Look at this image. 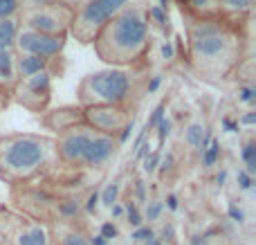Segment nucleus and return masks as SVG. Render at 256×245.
Segmentation results:
<instances>
[{
    "label": "nucleus",
    "instance_id": "1",
    "mask_svg": "<svg viewBox=\"0 0 256 245\" xmlns=\"http://www.w3.org/2000/svg\"><path fill=\"white\" fill-rule=\"evenodd\" d=\"M186 36L191 66L198 74L207 79H227L240 63L243 36L227 16L189 20Z\"/></svg>",
    "mask_w": 256,
    "mask_h": 245
},
{
    "label": "nucleus",
    "instance_id": "2",
    "mask_svg": "<svg viewBox=\"0 0 256 245\" xmlns=\"http://www.w3.org/2000/svg\"><path fill=\"white\" fill-rule=\"evenodd\" d=\"M92 45L97 56L110 68L124 70L137 66L150 48V20L146 9L128 4L106 22Z\"/></svg>",
    "mask_w": 256,
    "mask_h": 245
},
{
    "label": "nucleus",
    "instance_id": "3",
    "mask_svg": "<svg viewBox=\"0 0 256 245\" xmlns=\"http://www.w3.org/2000/svg\"><path fill=\"white\" fill-rule=\"evenodd\" d=\"M56 153L52 138L34 133H12L0 138V176L20 182L36 176Z\"/></svg>",
    "mask_w": 256,
    "mask_h": 245
},
{
    "label": "nucleus",
    "instance_id": "4",
    "mask_svg": "<svg viewBox=\"0 0 256 245\" xmlns=\"http://www.w3.org/2000/svg\"><path fill=\"white\" fill-rule=\"evenodd\" d=\"M135 94V76L128 70L108 68L86 74L76 86V102L86 106H128Z\"/></svg>",
    "mask_w": 256,
    "mask_h": 245
},
{
    "label": "nucleus",
    "instance_id": "5",
    "mask_svg": "<svg viewBox=\"0 0 256 245\" xmlns=\"http://www.w3.org/2000/svg\"><path fill=\"white\" fill-rule=\"evenodd\" d=\"M74 18V7L66 0L58 2H45V4H32L22 12L18 20L25 30L38 32L48 36H70V25Z\"/></svg>",
    "mask_w": 256,
    "mask_h": 245
},
{
    "label": "nucleus",
    "instance_id": "6",
    "mask_svg": "<svg viewBox=\"0 0 256 245\" xmlns=\"http://www.w3.org/2000/svg\"><path fill=\"white\" fill-rule=\"evenodd\" d=\"M115 16L112 9L104 0H88L74 7V18L70 25V34L79 43H92L97 34L106 27V22Z\"/></svg>",
    "mask_w": 256,
    "mask_h": 245
},
{
    "label": "nucleus",
    "instance_id": "7",
    "mask_svg": "<svg viewBox=\"0 0 256 245\" xmlns=\"http://www.w3.org/2000/svg\"><path fill=\"white\" fill-rule=\"evenodd\" d=\"M81 110H84V124L88 128L112 138H117V133L132 120L124 106H86Z\"/></svg>",
    "mask_w": 256,
    "mask_h": 245
},
{
    "label": "nucleus",
    "instance_id": "8",
    "mask_svg": "<svg viewBox=\"0 0 256 245\" xmlns=\"http://www.w3.org/2000/svg\"><path fill=\"white\" fill-rule=\"evenodd\" d=\"M12 94H16V102L30 108V110H45V106L50 104V97H52V72L45 70L30 76V79L18 81Z\"/></svg>",
    "mask_w": 256,
    "mask_h": 245
},
{
    "label": "nucleus",
    "instance_id": "9",
    "mask_svg": "<svg viewBox=\"0 0 256 245\" xmlns=\"http://www.w3.org/2000/svg\"><path fill=\"white\" fill-rule=\"evenodd\" d=\"M68 43V36H48V34H38L20 27L16 36L14 50L18 54H34V56H43V58H56L63 54Z\"/></svg>",
    "mask_w": 256,
    "mask_h": 245
},
{
    "label": "nucleus",
    "instance_id": "10",
    "mask_svg": "<svg viewBox=\"0 0 256 245\" xmlns=\"http://www.w3.org/2000/svg\"><path fill=\"white\" fill-rule=\"evenodd\" d=\"M92 133L94 130L88 128L86 124L74 126V128L61 133L58 140H54L58 160L70 166H81V160H84V153H86V148H88V142H90V138H92Z\"/></svg>",
    "mask_w": 256,
    "mask_h": 245
},
{
    "label": "nucleus",
    "instance_id": "11",
    "mask_svg": "<svg viewBox=\"0 0 256 245\" xmlns=\"http://www.w3.org/2000/svg\"><path fill=\"white\" fill-rule=\"evenodd\" d=\"M117 148H120V144H117V140L112 135L92 133L88 148L84 153V160H81V166H86V169H99V166H104L115 156Z\"/></svg>",
    "mask_w": 256,
    "mask_h": 245
},
{
    "label": "nucleus",
    "instance_id": "12",
    "mask_svg": "<svg viewBox=\"0 0 256 245\" xmlns=\"http://www.w3.org/2000/svg\"><path fill=\"white\" fill-rule=\"evenodd\" d=\"M81 124H84V110H81V106H63L58 110H52L45 117V126L50 130H56L58 135Z\"/></svg>",
    "mask_w": 256,
    "mask_h": 245
},
{
    "label": "nucleus",
    "instance_id": "13",
    "mask_svg": "<svg viewBox=\"0 0 256 245\" xmlns=\"http://www.w3.org/2000/svg\"><path fill=\"white\" fill-rule=\"evenodd\" d=\"M178 2H180V7H182V14H186L189 20L222 16L218 0H178Z\"/></svg>",
    "mask_w": 256,
    "mask_h": 245
},
{
    "label": "nucleus",
    "instance_id": "14",
    "mask_svg": "<svg viewBox=\"0 0 256 245\" xmlns=\"http://www.w3.org/2000/svg\"><path fill=\"white\" fill-rule=\"evenodd\" d=\"M14 54H16V56H14V63H16L18 81L30 79V76L38 74V72L50 70V58L34 56V54H18V52H14Z\"/></svg>",
    "mask_w": 256,
    "mask_h": 245
},
{
    "label": "nucleus",
    "instance_id": "15",
    "mask_svg": "<svg viewBox=\"0 0 256 245\" xmlns=\"http://www.w3.org/2000/svg\"><path fill=\"white\" fill-rule=\"evenodd\" d=\"M212 138H214L212 128H207L202 122H191V124L184 128V144L191 148H196L198 153H202L204 148H207V144L212 142Z\"/></svg>",
    "mask_w": 256,
    "mask_h": 245
},
{
    "label": "nucleus",
    "instance_id": "16",
    "mask_svg": "<svg viewBox=\"0 0 256 245\" xmlns=\"http://www.w3.org/2000/svg\"><path fill=\"white\" fill-rule=\"evenodd\" d=\"M14 50H0V88L14 92L18 84L16 76V63H14Z\"/></svg>",
    "mask_w": 256,
    "mask_h": 245
},
{
    "label": "nucleus",
    "instance_id": "17",
    "mask_svg": "<svg viewBox=\"0 0 256 245\" xmlns=\"http://www.w3.org/2000/svg\"><path fill=\"white\" fill-rule=\"evenodd\" d=\"M18 245H50V234L40 225H30L18 234Z\"/></svg>",
    "mask_w": 256,
    "mask_h": 245
},
{
    "label": "nucleus",
    "instance_id": "18",
    "mask_svg": "<svg viewBox=\"0 0 256 245\" xmlns=\"http://www.w3.org/2000/svg\"><path fill=\"white\" fill-rule=\"evenodd\" d=\"M18 30H20V20L18 18L0 20V50H14Z\"/></svg>",
    "mask_w": 256,
    "mask_h": 245
},
{
    "label": "nucleus",
    "instance_id": "19",
    "mask_svg": "<svg viewBox=\"0 0 256 245\" xmlns=\"http://www.w3.org/2000/svg\"><path fill=\"white\" fill-rule=\"evenodd\" d=\"M222 16H248L254 7V0H218Z\"/></svg>",
    "mask_w": 256,
    "mask_h": 245
},
{
    "label": "nucleus",
    "instance_id": "20",
    "mask_svg": "<svg viewBox=\"0 0 256 245\" xmlns=\"http://www.w3.org/2000/svg\"><path fill=\"white\" fill-rule=\"evenodd\" d=\"M240 160L245 164V171L254 178L256 174V140L254 138H245L240 144Z\"/></svg>",
    "mask_w": 256,
    "mask_h": 245
},
{
    "label": "nucleus",
    "instance_id": "21",
    "mask_svg": "<svg viewBox=\"0 0 256 245\" xmlns=\"http://www.w3.org/2000/svg\"><path fill=\"white\" fill-rule=\"evenodd\" d=\"M56 245H88V236L79 230L58 228L56 230Z\"/></svg>",
    "mask_w": 256,
    "mask_h": 245
},
{
    "label": "nucleus",
    "instance_id": "22",
    "mask_svg": "<svg viewBox=\"0 0 256 245\" xmlns=\"http://www.w3.org/2000/svg\"><path fill=\"white\" fill-rule=\"evenodd\" d=\"M81 200H76V198H68V200H61L56 205V212H58V218L63 220H74L76 216L81 214Z\"/></svg>",
    "mask_w": 256,
    "mask_h": 245
},
{
    "label": "nucleus",
    "instance_id": "23",
    "mask_svg": "<svg viewBox=\"0 0 256 245\" xmlns=\"http://www.w3.org/2000/svg\"><path fill=\"white\" fill-rule=\"evenodd\" d=\"M220 153H222L220 140L212 138V142L207 144V148L200 153V156H202V166H204V169H212V166H216V162H218V158H220Z\"/></svg>",
    "mask_w": 256,
    "mask_h": 245
},
{
    "label": "nucleus",
    "instance_id": "24",
    "mask_svg": "<svg viewBox=\"0 0 256 245\" xmlns=\"http://www.w3.org/2000/svg\"><path fill=\"white\" fill-rule=\"evenodd\" d=\"M120 192H122L120 180H112V182H108L106 187H104V192H99V202H102L104 207H108V210H110L115 202H120V200H117V198H120Z\"/></svg>",
    "mask_w": 256,
    "mask_h": 245
},
{
    "label": "nucleus",
    "instance_id": "25",
    "mask_svg": "<svg viewBox=\"0 0 256 245\" xmlns=\"http://www.w3.org/2000/svg\"><path fill=\"white\" fill-rule=\"evenodd\" d=\"M124 216H126L128 225H130L132 230H137V228L144 225V214L140 212V207H137V202L132 200V198H128V200L124 202Z\"/></svg>",
    "mask_w": 256,
    "mask_h": 245
},
{
    "label": "nucleus",
    "instance_id": "26",
    "mask_svg": "<svg viewBox=\"0 0 256 245\" xmlns=\"http://www.w3.org/2000/svg\"><path fill=\"white\" fill-rule=\"evenodd\" d=\"M22 9V0H0V20L16 18V14Z\"/></svg>",
    "mask_w": 256,
    "mask_h": 245
},
{
    "label": "nucleus",
    "instance_id": "27",
    "mask_svg": "<svg viewBox=\"0 0 256 245\" xmlns=\"http://www.w3.org/2000/svg\"><path fill=\"white\" fill-rule=\"evenodd\" d=\"M164 110H166V102H160L158 106L153 108V112H150V120H148V122H146V124H144V128L148 130V133H150V130L155 128V126L160 124V122L164 120Z\"/></svg>",
    "mask_w": 256,
    "mask_h": 245
},
{
    "label": "nucleus",
    "instance_id": "28",
    "mask_svg": "<svg viewBox=\"0 0 256 245\" xmlns=\"http://www.w3.org/2000/svg\"><path fill=\"white\" fill-rule=\"evenodd\" d=\"M160 160H162V153L160 151H150L148 156L144 158V166H142V169H144V174L146 176H150V174H155V171H158V166H160Z\"/></svg>",
    "mask_w": 256,
    "mask_h": 245
},
{
    "label": "nucleus",
    "instance_id": "29",
    "mask_svg": "<svg viewBox=\"0 0 256 245\" xmlns=\"http://www.w3.org/2000/svg\"><path fill=\"white\" fill-rule=\"evenodd\" d=\"M148 20H155L160 27H164L168 22V18H166V9H162L160 4H153V7H148Z\"/></svg>",
    "mask_w": 256,
    "mask_h": 245
},
{
    "label": "nucleus",
    "instance_id": "30",
    "mask_svg": "<svg viewBox=\"0 0 256 245\" xmlns=\"http://www.w3.org/2000/svg\"><path fill=\"white\" fill-rule=\"evenodd\" d=\"M236 184H238L240 192H250V189L254 187V178L245 169H238L236 171Z\"/></svg>",
    "mask_w": 256,
    "mask_h": 245
},
{
    "label": "nucleus",
    "instance_id": "31",
    "mask_svg": "<svg viewBox=\"0 0 256 245\" xmlns=\"http://www.w3.org/2000/svg\"><path fill=\"white\" fill-rule=\"evenodd\" d=\"M155 128H158V140H160V146H162V144L166 142V138H171V128H173V122L168 120V117H164V120L160 122V124L155 126Z\"/></svg>",
    "mask_w": 256,
    "mask_h": 245
},
{
    "label": "nucleus",
    "instance_id": "32",
    "mask_svg": "<svg viewBox=\"0 0 256 245\" xmlns=\"http://www.w3.org/2000/svg\"><path fill=\"white\" fill-rule=\"evenodd\" d=\"M238 102L240 104H252L256 102V88L252 84H248V86H243V88H238Z\"/></svg>",
    "mask_w": 256,
    "mask_h": 245
},
{
    "label": "nucleus",
    "instance_id": "33",
    "mask_svg": "<svg viewBox=\"0 0 256 245\" xmlns=\"http://www.w3.org/2000/svg\"><path fill=\"white\" fill-rule=\"evenodd\" d=\"M99 234H102V236L110 243L112 238L120 236V230H117V225L112 223V220H106V223H102V228H99Z\"/></svg>",
    "mask_w": 256,
    "mask_h": 245
},
{
    "label": "nucleus",
    "instance_id": "34",
    "mask_svg": "<svg viewBox=\"0 0 256 245\" xmlns=\"http://www.w3.org/2000/svg\"><path fill=\"white\" fill-rule=\"evenodd\" d=\"M155 234H153V230L148 228V225H142V228H137V230H132V234H130V238L135 243H144V241H148V238H153Z\"/></svg>",
    "mask_w": 256,
    "mask_h": 245
},
{
    "label": "nucleus",
    "instance_id": "35",
    "mask_svg": "<svg viewBox=\"0 0 256 245\" xmlns=\"http://www.w3.org/2000/svg\"><path fill=\"white\" fill-rule=\"evenodd\" d=\"M162 212H164V205L160 200L146 202V218H148V220H158L160 216H162Z\"/></svg>",
    "mask_w": 256,
    "mask_h": 245
},
{
    "label": "nucleus",
    "instance_id": "36",
    "mask_svg": "<svg viewBox=\"0 0 256 245\" xmlns=\"http://www.w3.org/2000/svg\"><path fill=\"white\" fill-rule=\"evenodd\" d=\"M84 210H86V214H97V210H99V192H97V189H94V192H90V196H88V200H86Z\"/></svg>",
    "mask_w": 256,
    "mask_h": 245
},
{
    "label": "nucleus",
    "instance_id": "37",
    "mask_svg": "<svg viewBox=\"0 0 256 245\" xmlns=\"http://www.w3.org/2000/svg\"><path fill=\"white\" fill-rule=\"evenodd\" d=\"M227 216H230V220H234V223H238V225L245 223V212L240 210V207H236L234 202L227 207Z\"/></svg>",
    "mask_w": 256,
    "mask_h": 245
},
{
    "label": "nucleus",
    "instance_id": "38",
    "mask_svg": "<svg viewBox=\"0 0 256 245\" xmlns=\"http://www.w3.org/2000/svg\"><path fill=\"white\" fill-rule=\"evenodd\" d=\"M173 162H176V158H173V153H168V156L166 158H164V160H160V166H158V169H160V174H166V171H171L173 169Z\"/></svg>",
    "mask_w": 256,
    "mask_h": 245
},
{
    "label": "nucleus",
    "instance_id": "39",
    "mask_svg": "<svg viewBox=\"0 0 256 245\" xmlns=\"http://www.w3.org/2000/svg\"><path fill=\"white\" fill-rule=\"evenodd\" d=\"M104 2H106L108 7L112 9V14H120L122 9L128 7V2H130V0H104Z\"/></svg>",
    "mask_w": 256,
    "mask_h": 245
},
{
    "label": "nucleus",
    "instance_id": "40",
    "mask_svg": "<svg viewBox=\"0 0 256 245\" xmlns=\"http://www.w3.org/2000/svg\"><path fill=\"white\" fill-rule=\"evenodd\" d=\"M236 122H238V126H240V124H243V126H254V124H256V112H254V110H248L245 115H240Z\"/></svg>",
    "mask_w": 256,
    "mask_h": 245
},
{
    "label": "nucleus",
    "instance_id": "41",
    "mask_svg": "<svg viewBox=\"0 0 256 245\" xmlns=\"http://www.w3.org/2000/svg\"><path fill=\"white\" fill-rule=\"evenodd\" d=\"M222 128L227 130V133H238V122H234V120H230V117H222Z\"/></svg>",
    "mask_w": 256,
    "mask_h": 245
},
{
    "label": "nucleus",
    "instance_id": "42",
    "mask_svg": "<svg viewBox=\"0 0 256 245\" xmlns=\"http://www.w3.org/2000/svg\"><path fill=\"white\" fill-rule=\"evenodd\" d=\"M148 153H150V144L148 142H142L140 146H137V151H135V160H144Z\"/></svg>",
    "mask_w": 256,
    "mask_h": 245
},
{
    "label": "nucleus",
    "instance_id": "43",
    "mask_svg": "<svg viewBox=\"0 0 256 245\" xmlns=\"http://www.w3.org/2000/svg\"><path fill=\"white\" fill-rule=\"evenodd\" d=\"M160 241H168V243H176V234H173V225H166V228L162 230V236H160Z\"/></svg>",
    "mask_w": 256,
    "mask_h": 245
},
{
    "label": "nucleus",
    "instance_id": "44",
    "mask_svg": "<svg viewBox=\"0 0 256 245\" xmlns=\"http://www.w3.org/2000/svg\"><path fill=\"white\" fill-rule=\"evenodd\" d=\"M160 52H162V56H164V58H168V61H171V58H173V54H176V50H173L171 40H166V43H162V48H160Z\"/></svg>",
    "mask_w": 256,
    "mask_h": 245
},
{
    "label": "nucleus",
    "instance_id": "45",
    "mask_svg": "<svg viewBox=\"0 0 256 245\" xmlns=\"http://www.w3.org/2000/svg\"><path fill=\"white\" fill-rule=\"evenodd\" d=\"M135 194H137V198H140L142 202L146 200V189H144V180H142V178L135 180Z\"/></svg>",
    "mask_w": 256,
    "mask_h": 245
},
{
    "label": "nucleus",
    "instance_id": "46",
    "mask_svg": "<svg viewBox=\"0 0 256 245\" xmlns=\"http://www.w3.org/2000/svg\"><path fill=\"white\" fill-rule=\"evenodd\" d=\"M162 205L166 207L168 212H176V210H178V196H173V194H168V196H166V200H164Z\"/></svg>",
    "mask_w": 256,
    "mask_h": 245
},
{
    "label": "nucleus",
    "instance_id": "47",
    "mask_svg": "<svg viewBox=\"0 0 256 245\" xmlns=\"http://www.w3.org/2000/svg\"><path fill=\"white\" fill-rule=\"evenodd\" d=\"M110 216L112 218H122V216H124V205H122V202H115V205L110 207Z\"/></svg>",
    "mask_w": 256,
    "mask_h": 245
},
{
    "label": "nucleus",
    "instance_id": "48",
    "mask_svg": "<svg viewBox=\"0 0 256 245\" xmlns=\"http://www.w3.org/2000/svg\"><path fill=\"white\" fill-rule=\"evenodd\" d=\"M160 84H162V76H160V74H155L153 79H150V84L146 86V90H148V94H150V92H155V90L160 88Z\"/></svg>",
    "mask_w": 256,
    "mask_h": 245
},
{
    "label": "nucleus",
    "instance_id": "49",
    "mask_svg": "<svg viewBox=\"0 0 256 245\" xmlns=\"http://www.w3.org/2000/svg\"><path fill=\"white\" fill-rule=\"evenodd\" d=\"M88 245H108V241L102 234H92V236H88Z\"/></svg>",
    "mask_w": 256,
    "mask_h": 245
},
{
    "label": "nucleus",
    "instance_id": "50",
    "mask_svg": "<svg viewBox=\"0 0 256 245\" xmlns=\"http://www.w3.org/2000/svg\"><path fill=\"white\" fill-rule=\"evenodd\" d=\"M225 180H227V171L222 169V171H218V176H216V182H218V187H225Z\"/></svg>",
    "mask_w": 256,
    "mask_h": 245
},
{
    "label": "nucleus",
    "instance_id": "51",
    "mask_svg": "<svg viewBox=\"0 0 256 245\" xmlns=\"http://www.w3.org/2000/svg\"><path fill=\"white\" fill-rule=\"evenodd\" d=\"M142 245H162V241H160L158 236H153V238H148V241H144Z\"/></svg>",
    "mask_w": 256,
    "mask_h": 245
},
{
    "label": "nucleus",
    "instance_id": "52",
    "mask_svg": "<svg viewBox=\"0 0 256 245\" xmlns=\"http://www.w3.org/2000/svg\"><path fill=\"white\" fill-rule=\"evenodd\" d=\"M191 245H204V238L200 241V236H194V241H191Z\"/></svg>",
    "mask_w": 256,
    "mask_h": 245
},
{
    "label": "nucleus",
    "instance_id": "53",
    "mask_svg": "<svg viewBox=\"0 0 256 245\" xmlns=\"http://www.w3.org/2000/svg\"><path fill=\"white\" fill-rule=\"evenodd\" d=\"M32 2H36V4H45V2H58V0H32Z\"/></svg>",
    "mask_w": 256,
    "mask_h": 245
}]
</instances>
